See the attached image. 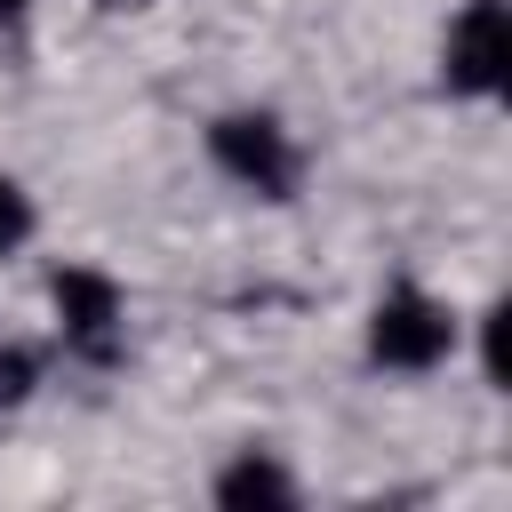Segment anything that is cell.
<instances>
[{
    "instance_id": "obj_1",
    "label": "cell",
    "mask_w": 512,
    "mask_h": 512,
    "mask_svg": "<svg viewBox=\"0 0 512 512\" xmlns=\"http://www.w3.org/2000/svg\"><path fill=\"white\" fill-rule=\"evenodd\" d=\"M208 152H216L224 176H240V184L264 192V200H288V192H296V144H288V128H280L272 112H224V120L208 128Z\"/></svg>"
},
{
    "instance_id": "obj_2",
    "label": "cell",
    "mask_w": 512,
    "mask_h": 512,
    "mask_svg": "<svg viewBox=\"0 0 512 512\" xmlns=\"http://www.w3.org/2000/svg\"><path fill=\"white\" fill-rule=\"evenodd\" d=\"M448 344H456V320H448L440 296H424V288L376 296V312H368V352H376L384 368H432V360H448Z\"/></svg>"
},
{
    "instance_id": "obj_3",
    "label": "cell",
    "mask_w": 512,
    "mask_h": 512,
    "mask_svg": "<svg viewBox=\"0 0 512 512\" xmlns=\"http://www.w3.org/2000/svg\"><path fill=\"white\" fill-rule=\"evenodd\" d=\"M504 72H512V16H504V0H472L448 24V88L496 96Z\"/></svg>"
},
{
    "instance_id": "obj_4",
    "label": "cell",
    "mask_w": 512,
    "mask_h": 512,
    "mask_svg": "<svg viewBox=\"0 0 512 512\" xmlns=\"http://www.w3.org/2000/svg\"><path fill=\"white\" fill-rule=\"evenodd\" d=\"M48 296H56V320H64V336H72L80 352H112V328H120V288H112L104 272L64 264V272L48 280Z\"/></svg>"
},
{
    "instance_id": "obj_5",
    "label": "cell",
    "mask_w": 512,
    "mask_h": 512,
    "mask_svg": "<svg viewBox=\"0 0 512 512\" xmlns=\"http://www.w3.org/2000/svg\"><path fill=\"white\" fill-rule=\"evenodd\" d=\"M296 488H288V472L280 464H264V456H240L224 480H216V504H288Z\"/></svg>"
},
{
    "instance_id": "obj_6",
    "label": "cell",
    "mask_w": 512,
    "mask_h": 512,
    "mask_svg": "<svg viewBox=\"0 0 512 512\" xmlns=\"http://www.w3.org/2000/svg\"><path fill=\"white\" fill-rule=\"evenodd\" d=\"M24 240H32V200L16 176H0V256H16Z\"/></svg>"
},
{
    "instance_id": "obj_7",
    "label": "cell",
    "mask_w": 512,
    "mask_h": 512,
    "mask_svg": "<svg viewBox=\"0 0 512 512\" xmlns=\"http://www.w3.org/2000/svg\"><path fill=\"white\" fill-rule=\"evenodd\" d=\"M32 392V352H0V400H24Z\"/></svg>"
},
{
    "instance_id": "obj_8",
    "label": "cell",
    "mask_w": 512,
    "mask_h": 512,
    "mask_svg": "<svg viewBox=\"0 0 512 512\" xmlns=\"http://www.w3.org/2000/svg\"><path fill=\"white\" fill-rule=\"evenodd\" d=\"M16 8H24V0H0V16H16Z\"/></svg>"
}]
</instances>
